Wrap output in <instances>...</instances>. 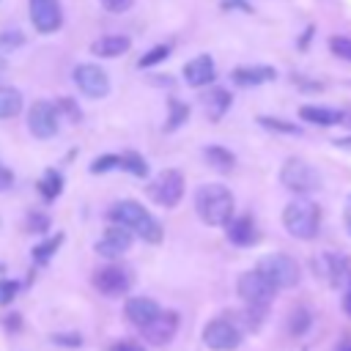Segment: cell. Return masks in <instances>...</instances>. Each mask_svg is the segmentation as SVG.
<instances>
[{
	"label": "cell",
	"mask_w": 351,
	"mask_h": 351,
	"mask_svg": "<svg viewBox=\"0 0 351 351\" xmlns=\"http://www.w3.org/2000/svg\"><path fill=\"white\" fill-rule=\"evenodd\" d=\"M110 222L112 225H123L129 230H134L143 241H151V244H159L162 241V225L154 214H148L137 200H118L110 206L107 211Z\"/></svg>",
	"instance_id": "1"
},
{
	"label": "cell",
	"mask_w": 351,
	"mask_h": 351,
	"mask_svg": "<svg viewBox=\"0 0 351 351\" xmlns=\"http://www.w3.org/2000/svg\"><path fill=\"white\" fill-rule=\"evenodd\" d=\"M233 195L222 184H203L195 192V211L206 225H225L233 217Z\"/></svg>",
	"instance_id": "2"
},
{
	"label": "cell",
	"mask_w": 351,
	"mask_h": 351,
	"mask_svg": "<svg viewBox=\"0 0 351 351\" xmlns=\"http://www.w3.org/2000/svg\"><path fill=\"white\" fill-rule=\"evenodd\" d=\"M282 225H285V230L293 239H302V241L315 239L318 225H321V208H318V203L310 200V197H304V195H296L282 208Z\"/></svg>",
	"instance_id": "3"
},
{
	"label": "cell",
	"mask_w": 351,
	"mask_h": 351,
	"mask_svg": "<svg viewBox=\"0 0 351 351\" xmlns=\"http://www.w3.org/2000/svg\"><path fill=\"white\" fill-rule=\"evenodd\" d=\"M280 184L288 189V192H296V195H307V192H315L321 186V176L318 170L304 162V159H285L282 170H280Z\"/></svg>",
	"instance_id": "4"
},
{
	"label": "cell",
	"mask_w": 351,
	"mask_h": 351,
	"mask_svg": "<svg viewBox=\"0 0 351 351\" xmlns=\"http://www.w3.org/2000/svg\"><path fill=\"white\" fill-rule=\"evenodd\" d=\"M236 291H239V296L244 299V304H247L250 310H261V313H263V310L271 304L277 288L255 269V271H244V274L239 277Z\"/></svg>",
	"instance_id": "5"
},
{
	"label": "cell",
	"mask_w": 351,
	"mask_h": 351,
	"mask_svg": "<svg viewBox=\"0 0 351 351\" xmlns=\"http://www.w3.org/2000/svg\"><path fill=\"white\" fill-rule=\"evenodd\" d=\"M258 271L280 291V288H293L299 282V266L291 255H282V252H274V255H266L261 258L258 263Z\"/></svg>",
	"instance_id": "6"
},
{
	"label": "cell",
	"mask_w": 351,
	"mask_h": 351,
	"mask_svg": "<svg viewBox=\"0 0 351 351\" xmlns=\"http://www.w3.org/2000/svg\"><path fill=\"white\" fill-rule=\"evenodd\" d=\"M313 271L332 288H343V291L351 288V261L348 258H340L335 252H321L318 258H313Z\"/></svg>",
	"instance_id": "7"
},
{
	"label": "cell",
	"mask_w": 351,
	"mask_h": 351,
	"mask_svg": "<svg viewBox=\"0 0 351 351\" xmlns=\"http://www.w3.org/2000/svg\"><path fill=\"white\" fill-rule=\"evenodd\" d=\"M27 129L38 140L55 137L58 129H60V110L52 101H47V99L33 101V107L27 110Z\"/></svg>",
	"instance_id": "8"
},
{
	"label": "cell",
	"mask_w": 351,
	"mask_h": 351,
	"mask_svg": "<svg viewBox=\"0 0 351 351\" xmlns=\"http://www.w3.org/2000/svg\"><path fill=\"white\" fill-rule=\"evenodd\" d=\"M148 195H151V200L156 203V206H162V208H173V206H178V200H181V195H184V176L178 173V170H162L151 184H148Z\"/></svg>",
	"instance_id": "9"
},
{
	"label": "cell",
	"mask_w": 351,
	"mask_h": 351,
	"mask_svg": "<svg viewBox=\"0 0 351 351\" xmlns=\"http://www.w3.org/2000/svg\"><path fill=\"white\" fill-rule=\"evenodd\" d=\"M203 343L211 351H236L241 343V329L228 318H214L203 326Z\"/></svg>",
	"instance_id": "10"
},
{
	"label": "cell",
	"mask_w": 351,
	"mask_h": 351,
	"mask_svg": "<svg viewBox=\"0 0 351 351\" xmlns=\"http://www.w3.org/2000/svg\"><path fill=\"white\" fill-rule=\"evenodd\" d=\"M71 77H74V85H77L88 99H104V96L110 93V77H107V71H104L101 66H96V63H80V66H74Z\"/></svg>",
	"instance_id": "11"
},
{
	"label": "cell",
	"mask_w": 351,
	"mask_h": 351,
	"mask_svg": "<svg viewBox=\"0 0 351 351\" xmlns=\"http://www.w3.org/2000/svg\"><path fill=\"white\" fill-rule=\"evenodd\" d=\"M93 285L104 296H121V293H126L132 288V277H129V271L123 266L107 263V266L93 271Z\"/></svg>",
	"instance_id": "12"
},
{
	"label": "cell",
	"mask_w": 351,
	"mask_h": 351,
	"mask_svg": "<svg viewBox=\"0 0 351 351\" xmlns=\"http://www.w3.org/2000/svg\"><path fill=\"white\" fill-rule=\"evenodd\" d=\"M27 5H30V22L38 33H55L63 25L60 0H27Z\"/></svg>",
	"instance_id": "13"
},
{
	"label": "cell",
	"mask_w": 351,
	"mask_h": 351,
	"mask_svg": "<svg viewBox=\"0 0 351 351\" xmlns=\"http://www.w3.org/2000/svg\"><path fill=\"white\" fill-rule=\"evenodd\" d=\"M132 241H134V236H132V230L129 228H123V225H110L104 233H101V239L93 244V250L101 255V258H121L123 252H129V247H132Z\"/></svg>",
	"instance_id": "14"
},
{
	"label": "cell",
	"mask_w": 351,
	"mask_h": 351,
	"mask_svg": "<svg viewBox=\"0 0 351 351\" xmlns=\"http://www.w3.org/2000/svg\"><path fill=\"white\" fill-rule=\"evenodd\" d=\"M176 329H178V313H176V310H162L151 324L140 326L143 337H145L151 346H167V343L176 337Z\"/></svg>",
	"instance_id": "15"
},
{
	"label": "cell",
	"mask_w": 351,
	"mask_h": 351,
	"mask_svg": "<svg viewBox=\"0 0 351 351\" xmlns=\"http://www.w3.org/2000/svg\"><path fill=\"white\" fill-rule=\"evenodd\" d=\"M214 77H217V66L211 55H195L192 60L184 63V80L192 88H206L214 82Z\"/></svg>",
	"instance_id": "16"
},
{
	"label": "cell",
	"mask_w": 351,
	"mask_h": 351,
	"mask_svg": "<svg viewBox=\"0 0 351 351\" xmlns=\"http://www.w3.org/2000/svg\"><path fill=\"white\" fill-rule=\"evenodd\" d=\"M200 104H203L206 118H208L211 123H217V121H222V118H225V112L230 110L233 96H230V90H228V88L214 85V88H208V90L200 96Z\"/></svg>",
	"instance_id": "17"
},
{
	"label": "cell",
	"mask_w": 351,
	"mask_h": 351,
	"mask_svg": "<svg viewBox=\"0 0 351 351\" xmlns=\"http://www.w3.org/2000/svg\"><path fill=\"white\" fill-rule=\"evenodd\" d=\"M123 313H126V318L140 329V326L151 324V321L162 313V307H159L154 299H148V296H132V299H126Z\"/></svg>",
	"instance_id": "18"
},
{
	"label": "cell",
	"mask_w": 351,
	"mask_h": 351,
	"mask_svg": "<svg viewBox=\"0 0 351 351\" xmlns=\"http://www.w3.org/2000/svg\"><path fill=\"white\" fill-rule=\"evenodd\" d=\"M225 236L230 244L236 247H250L258 241V230H255V222L252 217H230L225 222Z\"/></svg>",
	"instance_id": "19"
},
{
	"label": "cell",
	"mask_w": 351,
	"mask_h": 351,
	"mask_svg": "<svg viewBox=\"0 0 351 351\" xmlns=\"http://www.w3.org/2000/svg\"><path fill=\"white\" fill-rule=\"evenodd\" d=\"M230 77L239 88H258L263 82H271L277 77V71L271 66H239V69H233Z\"/></svg>",
	"instance_id": "20"
},
{
	"label": "cell",
	"mask_w": 351,
	"mask_h": 351,
	"mask_svg": "<svg viewBox=\"0 0 351 351\" xmlns=\"http://www.w3.org/2000/svg\"><path fill=\"white\" fill-rule=\"evenodd\" d=\"M129 47H132V38H129V36L107 33V36H101V38H96V41L90 44V52L99 55V58H118V55L129 52Z\"/></svg>",
	"instance_id": "21"
},
{
	"label": "cell",
	"mask_w": 351,
	"mask_h": 351,
	"mask_svg": "<svg viewBox=\"0 0 351 351\" xmlns=\"http://www.w3.org/2000/svg\"><path fill=\"white\" fill-rule=\"evenodd\" d=\"M299 118L313 123V126H335L343 123V110H332V107H318V104H304L299 110Z\"/></svg>",
	"instance_id": "22"
},
{
	"label": "cell",
	"mask_w": 351,
	"mask_h": 351,
	"mask_svg": "<svg viewBox=\"0 0 351 351\" xmlns=\"http://www.w3.org/2000/svg\"><path fill=\"white\" fill-rule=\"evenodd\" d=\"M203 159L208 162V167H214V170H219V173H228V170H233V165H236V156H233L228 148H222V145H206V148H203Z\"/></svg>",
	"instance_id": "23"
},
{
	"label": "cell",
	"mask_w": 351,
	"mask_h": 351,
	"mask_svg": "<svg viewBox=\"0 0 351 351\" xmlns=\"http://www.w3.org/2000/svg\"><path fill=\"white\" fill-rule=\"evenodd\" d=\"M22 112V93L11 85H0V118H14Z\"/></svg>",
	"instance_id": "24"
},
{
	"label": "cell",
	"mask_w": 351,
	"mask_h": 351,
	"mask_svg": "<svg viewBox=\"0 0 351 351\" xmlns=\"http://www.w3.org/2000/svg\"><path fill=\"white\" fill-rule=\"evenodd\" d=\"M38 192L44 200H55L60 192H63V176L58 170H44V176L38 178Z\"/></svg>",
	"instance_id": "25"
},
{
	"label": "cell",
	"mask_w": 351,
	"mask_h": 351,
	"mask_svg": "<svg viewBox=\"0 0 351 351\" xmlns=\"http://www.w3.org/2000/svg\"><path fill=\"white\" fill-rule=\"evenodd\" d=\"M60 241H63V233H55V236L44 239L41 244H36V247H33V261H36L38 266H47V263H49V258L58 252Z\"/></svg>",
	"instance_id": "26"
},
{
	"label": "cell",
	"mask_w": 351,
	"mask_h": 351,
	"mask_svg": "<svg viewBox=\"0 0 351 351\" xmlns=\"http://www.w3.org/2000/svg\"><path fill=\"white\" fill-rule=\"evenodd\" d=\"M118 156H121V170H126V173H132V176H137V178H145V176H148V162H145L140 154L123 151V154H118Z\"/></svg>",
	"instance_id": "27"
},
{
	"label": "cell",
	"mask_w": 351,
	"mask_h": 351,
	"mask_svg": "<svg viewBox=\"0 0 351 351\" xmlns=\"http://www.w3.org/2000/svg\"><path fill=\"white\" fill-rule=\"evenodd\" d=\"M186 118H189V104H184V101H178V99H170V115H167L165 129L173 132V129H178Z\"/></svg>",
	"instance_id": "28"
},
{
	"label": "cell",
	"mask_w": 351,
	"mask_h": 351,
	"mask_svg": "<svg viewBox=\"0 0 351 351\" xmlns=\"http://www.w3.org/2000/svg\"><path fill=\"white\" fill-rule=\"evenodd\" d=\"M170 58V44H156V47H151L140 60H137V66L140 69H151V66H156V63H162V60H167Z\"/></svg>",
	"instance_id": "29"
},
{
	"label": "cell",
	"mask_w": 351,
	"mask_h": 351,
	"mask_svg": "<svg viewBox=\"0 0 351 351\" xmlns=\"http://www.w3.org/2000/svg\"><path fill=\"white\" fill-rule=\"evenodd\" d=\"M258 123H261L263 129H269V132H282V134H302V129H299L296 123H291V121H282V118H269V115H261V118H258Z\"/></svg>",
	"instance_id": "30"
},
{
	"label": "cell",
	"mask_w": 351,
	"mask_h": 351,
	"mask_svg": "<svg viewBox=\"0 0 351 351\" xmlns=\"http://www.w3.org/2000/svg\"><path fill=\"white\" fill-rule=\"evenodd\" d=\"M307 326H310V310H307V307H296V310L291 313V318H288L291 335H304Z\"/></svg>",
	"instance_id": "31"
},
{
	"label": "cell",
	"mask_w": 351,
	"mask_h": 351,
	"mask_svg": "<svg viewBox=\"0 0 351 351\" xmlns=\"http://www.w3.org/2000/svg\"><path fill=\"white\" fill-rule=\"evenodd\" d=\"M115 167H121V156H118V154H104V156H96V159L90 162V173H93V176H96V173L115 170Z\"/></svg>",
	"instance_id": "32"
},
{
	"label": "cell",
	"mask_w": 351,
	"mask_h": 351,
	"mask_svg": "<svg viewBox=\"0 0 351 351\" xmlns=\"http://www.w3.org/2000/svg\"><path fill=\"white\" fill-rule=\"evenodd\" d=\"M329 49H332L335 58L351 63V38H346V36H332V38H329Z\"/></svg>",
	"instance_id": "33"
},
{
	"label": "cell",
	"mask_w": 351,
	"mask_h": 351,
	"mask_svg": "<svg viewBox=\"0 0 351 351\" xmlns=\"http://www.w3.org/2000/svg\"><path fill=\"white\" fill-rule=\"evenodd\" d=\"M22 44H25L22 30H3V33H0V47H3V49H16V47H22Z\"/></svg>",
	"instance_id": "34"
},
{
	"label": "cell",
	"mask_w": 351,
	"mask_h": 351,
	"mask_svg": "<svg viewBox=\"0 0 351 351\" xmlns=\"http://www.w3.org/2000/svg\"><path fill=\"white\" fill-rule=\"evenodd\" d=\"M58 110H63L74 123H80V118H82V110L74 104V99H71V96H60V99H58Z\"/></svg>",
	"instance_id": "35"
},
{
	"label": "cell",
	"mask_w": 351,
	"mask_h": 351,
	"mask_svg": "<svg viewBox=\"0 0 351 351\" xmlns=\"http://www.w3.org/2000/svg\"><path fill=\"white\" fill-rule=\"evenodd\" d=\"M16 291H19V282H14V280H0V304H11L14 296H16Z\"/></svg>",
	"instance_id": "36"
},
{
	"label": "cell",
	"mask_w": 351,
	"mask_h": 351,
	"mask_svg": "<svg viewBox=\"0 0 351 351\" xmlns=\"http://www.w3.org/2000/svg\"><path fill=\"white\" fill-rule=\"evenodd\" d=\"M99 3H101V8L110 11V14H123V11L132 8L134 0H99Z\"/></svg>",
	"instance_id": "37"
},
{
	"label": "cell",
	"mask_w": 351,
	"mask_h": 351,
	"mask_svg": "<svg viewBox=\"0 0 351 351\" xmlns=\"http://www.w3.org/2000/svg\"><path fill=\"white\" fill-rule=\"evenodd\" d=\"M110 351H145V346L137 340H115L110 343Z\"/></svg>",
	"instance_id": "38"
},
{
	"label": "cell",
	"mask_w": 351,
	"mask_h": 351,
	"mask_svg": "<svg viewBox=\"0 0 351 351\" xmlns=\"http://www.w3.org/2000/svg\"><path fill=\"white\" fill-rule=\"evenodd\" d=\"M27 228L36 230V233H44V230L49 228V219H47L44 214H30V217H27Z\"/></svg>",
	"instance_id": "39"
},
{
	"label": "cell",
	"mask_w": 351,
	"mask_h": 351,
	"mask_svg": "<svg viewBox=\"0 0 351 351\" xmlns=\"http://www.w3.org/2000/svg\"><path fill=\"white\" fill-rule=\"evenodd\" d=\"M11 184H14V173L0 162V192H5V189H11Z\"/></svg>",
	"instance_id": "40"
},
{
	"label": "cell",
	"mask_w": 351,
	"mask_h": 351,
	"mask_svg": "<svg viewBox=\"0 0 351 351\" xmlns=\"http://www.w3.org/2000/svg\"><path fill=\"white\" fill-rule=\"evenodd\" d=\"M52 340L55 343H60V346H82V340H80V335H69V337H63V335H52Z\"/></svg>",
	"instance_id": "41"
},
{
	"label": "cell",
	"mask_w": 351,
	"mask_h": 351,
	"mask_svg": "<svg viewBox=\"0 0 351 351\" xmlns=\"http://www.w3.org/2000/svg\"><path fill=\"white\" fill-rule=\"evenodd\" d=\"M241 8V11H250V5L244 3V0H222V8Z\"/></svg>",
	"instance_id": "42"
},
{
	"label": "cell",
	"mask_w": 351,
	"mask_h": 351,
	"mask_svg": "<svg viewBox=\"0 0 351 351\" xmlns=\"http://www.w3.org/2000/svg\"><path fill=\"white\" fill-rule=\"evenodd\" d=\"M343 222H346V230L351 233V195H348V200H346V211H343Z\"/></svg>",
	"instance_id": "43"
},
{
	"label": "cell",
	"mask_w": 351,
	"mask_h": 351,
	"mask_svg": "<svg viewBox=\"0 0 351 351\" xmlns=\"http://www.w3.org/2000/svg\"><path fill=\"white\" fill-rule=\"evenodd\" d=\"M343 310H346V315L351 318V288L343 291Z\"/></svg>",
	"instance_id": "44"
},
{
	"label": "cell",
	"mask_w": 351,
	"mask_h": 351,
	"mask_svg": "<svg viewBox=\"0 0 351 351\" xmlns=\"http://www.w3.org/2000/svg\"><path fill=\"white\" fill-rule=\"evenodd\" d=\"M310 36H313V27H307V30H304V36H302V41H299V47H307V41H310Z\"/></svg>",
	"instance_id": "45"
},
{
	"label": "cell",
	"mask_w": 351,
	"mask_h": 351,
	"mask_svg": "<svg viewBox=\"0 0 351 351\" xmlns=\"http://www.w3.org/2000/svg\"><path fill=\"white\" fill-rule=\"evenodd\" d=\"M343 123H348V126H351V107H348V110H343Z\"/></svg>",
	"instance_id": "46"
},
{
	"label": "cell",
	"mask_w": 351,
	"mask_h": 351,
	"mask_svg": "<svg viewBox=\"0 0 351 351\" xmlns=\"http://www.w3.org/2000/svg\"><path fill=\"white\" fill-rule=\"evenodd\" d=\"M5 69H8V60H5V58H3V55H0V77H3V74H5Z\"/></svg>",
	"instance_id": "47"
},
{
	"label": "cell",
	"mask_w": 351,
	"mask_h": 351,
	"mask_svg": "<svg viewBox=\"0 0 351 351\" xmlns=\"http://www.w3.org/2000/svg\"><path fill=\"white\" fill-rule=\"evenodd\" d=\"M343 351H351V343H348V346H346V348H343Z\"/></svg>",
	"instance_id": "48"
}]
</instances>
